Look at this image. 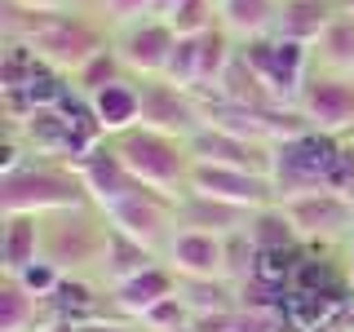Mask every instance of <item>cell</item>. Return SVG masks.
<instances>
[{
    "label": "cell",
    "mask_w": 354,
    "mask_h": 332,
    "mask_svg": "<svg viewBox=\"0 0 354 332\" xmlns=\"http://www.w3.org/2000/svg\"><path fill=\"white\" fill-rule=\"evenodd\" d=\"M88 199L80 173L71 164L58 160H31L27 169L0 177V213L5 217H53V213H71V208H88Z\"/></svg>",
    "instance_id": "6da1fadb"
},
{
    "label": "cell",
    "mask_w": 354,
    "mask_h": 332,
    "mask_svg": "<svg viewBox=\"0 0 354 332\" xmlns=\"http://www.w3.org/2000/svg\"><path fill=\"white\" fill-rule=\"evenodd\" d=\"M111 147H115V155L124 160V169L138 177V186H151V191L160 195H173L182 199L186 186H191V147L177 138H164V133L155 129H129L120 133V138H111Z\"/></svg>",
    "instance_id": "7a4b0ae2"
},
{
    "label": "cell",
    "mask_w": 354,
    "mask_h": 332,
    "mask_svg": "<svg viewBox=\"0 0 354 332\" xmlns=\"http://www.w3.org/2000/svg\"><path fill=\"white\" fill-rule=\"evenodd\" d=\"M9 40H27L44 66L71 75V80L102 49H111L97 27H88V22H80V18H66V14H36V18L22 22V27L9 31Z\"/></svg>",
    "instance_id": "3957f363"
},
{
    "label": "cell",
    "mask_w": 354,
    "mask_h": 332,
    "mask_svg": "<svg viewBox=\"0 0 354 332\" xmlns=\"http://www.w3.org/2000/svg\"><path fill=\"white\" fill-rule=\"evenodd\" d=\"M337 155H341V138L319 133V129H306V133H297V138L279 142V147H274V191H279V199L328 191Z\"/></svg>",
    "instance_id": "277c9868"
},
{
    "label": "cell",
    "mask_w": 354,
    "mask_h": 332,
    "mask_svg": "<svg viewBox=\"0 0 354 332\" xmlns=\"http://www.w3.org/2000/svg\"><path fill=\"white\" fill-rule=\"evenodd\" d=\"M102 252H106V217L97 204L44 217V257L58 266L62 275L66 270L75 275L84 266L102 270Z\"/></svg>",
    "instance_id": "5b68a950"
},
{
    "label": "cell",
    "mask_w": 354,
    "mask_h": 332,
    "mask_svg": "<svg viewBox=\"0 0 354 332\" xmlns=\"http://www.w3.org/2000/svg\"><path fill=\"white\" fill-rule=\"evenodd\" d=\"M102 217H106L115 230H124L129 239L147 243L151 252H169L173 235L182 230V226H177V199L151 191V186H142V191L115 199V204H106Z\"/></svg>",
    "instance_id": "8992f818"
},
{
    "label": "cell",
    "mask_w": 354,
    "mask_h": 332,
    "mask_svg": "<svg viewBox=\"0 0 354 332\" xmlns=\"http://www.w3.org/2000/svg\"><path fill=\"white\" fill-rule=\"evenodd\" d=\"M297 111L306 116L310 129L350 142V133H354V75H341V71L310 75L301 98H297Z\"/></svg>",
    "instance_id": "52a82bcc"
},
{
    "label": "cell",
    "mask_w": 354,
    "mask_h": 332,
    "mask_svg": "<svg viewBox=\"0 0 354 332\" xmlns=\"http://www.w3.org/2000/svg\"><path fill=\"white\" fill-rule=\"evenodd\" d=\"M288 221L297 226L301 243H332V239H350L354 235V199L337 191H310L279 199Z\"/></svg>",
    "instance_id": "ba28073f"
},
{
    "label": "cell",
    "mask_w": 354,
    "mask_h": 332,
    "mask_svg": "<svg viewBox=\"0 0 354 332\" xmlns=\"http://www.w3.org/2000/svg\"><path fill=\"white\" fill-rule=\"evenodd\" d=\"M142 129L191 142L204 129V102L199 93H186L169 80H142Z\"/></svg>",
    "instance_id": "9c48e42d"
},
{
    "label": "cell",
    "mask_w": 354,
    "mask_h": 332,
    "mask_svg": "<svg viewBox=\"0 0 354 332\" xmlns=\"http://www.w3.org/2000/svg\"><path fill=\"white\" fill-rule=\"evenodd\" d=\"M173 44H177V36L164 18H142V22H133V27H120L115 53H120V62H124L129 75H138V80H164Z\"/></svg>",
    "instance_id": "30bf717a"
},
{
    "label": "cell",
    "mask_w": 354,
    "mask_h": 332,
    "mask_svg": "<svg viewBox=\"0 0 354 332\" xmlns=\"http://www.w3.org/2000/svg\"><path fill=\"white\" fill-rule=\"evenodd\" d=\"M186 147H191V160H195V164L248 169V173L274 177V147H270V142H252V138H239V133H226V129L204 124L191 142H186Z\"/></svg>",
    "instance_id": "8fae6325"
},
{
    "label": "cell",
    "mask_w": 354,
    "mask_h": 332,
    "mask_svg": "<svg viewBox=\"0 0 354 332\" xmlns=\"http://www.w3.org/2000/svg\"><path fill=\"white\" fill-rule=\"evenodd\" d=\"M186 191L226 199V204H239V208H248V213H257V208H266V204L279 199L274 177L248 173V169H217V164H195V169H191V186H186Z\"/></svg>",
    "instance_id": "7c38bea8"
},
{
    "label": "cell",
    "mask_w": 354,
    "mask_h": 332,
    "mask_svg": "<svg viewBox=\"0 0 354 332\" xmlns=\"http://www.w3.org/2000/svg\"><path fill=\"white\" fill-rule=\"evenodd\" d=\"M164 261L177 279H226V239L204 230H177Z\"/></svg>",
    "instance_id": "4fadbf2b"
},
{
    "label": "cell",
    "mask_w": 354,
    "mask_h": 332,
    "mask_svg": "<svg viewBox=\"0 0 354 332\" xmlns=\"http://www.w3.org/2000/svg\"><path fill=\"white\" fill-rule=\"evenodd\" d=\"M71 169L80 173L84 191H88V199H93L97 208H106V204H115V199H124V195H133V191H142L138 177L124 169V160L115 155V147H111V142H102V147H97L93 155H84L80 164H71Z\"/></svg>",
    "instance_id": "5bb4252c"
},
{
    "label": "cell",
    "mask_w": 354,
    "mask_h": 332,
    "mask_svg": "<svg viewBox=\"0 0 354 332\" xmlns=\"http://www.w3.org/2000/svg\"><path fill=\"white\" fill-rule=\"evenodd\" d=\"M177 284H182V279L173 275V266H169V261H160V266H151V270L133 275V279H124V284H115L106 302L115 306L124 319H133V324H138L147 310H155L160 302L177 297Z\"/></svg>",
    "instance_id": "9a60e30c"
},
{
    "label": "cell",
    "mask_w": 354,
    "mask_h": 332,
    "mask_svg": "<svg viewBox=\"0 0 354 332\" xmlns=\"http://www.w3.org/2000/svg\"><path fill=\"white\" fill-rule=\"evenodd\" d=\"M252 213L239 204H226V199H213V195H199V191H186L177 199V226L182 230H204V235H239L248 230Z\"/></svg>",
    "instance_id": "2e32d148"
},
{
    "label": "cell",
    "mask_w": 354,
    "mask_h": 332,
    "mask_svg": "<svg viewBox=\"0 0 354 332\" xmlns=\"http://www.w3.org/2000/svg\"><path fill=\"white\" fill-rule=\"evenodd\" d=\"M44 257V217H5V230H0V270L14 279L22 275L31 261Z\"/></svg>",
    "instance_id": "e0dca14e"
},
{
    "label": "cell",
    "mask_w": 354,
    "mask_h": 332,
    "mask_svg": "<svg viewBox=\"0 0 354 332\" xmlns=\"http://www.w3.org/2000/svg\"><path fill=\"white\" fill-rule=\"evenodd\" d=\"M88 102H93V116H97V124H102L106 138H120V133L142 124V84H133L129 75L115 80V84H106V89H97Z\"/></svg>",
    "instance_id": "ac0fdd59"
},
{
    "label": "cell",
    "mask_w": 354,
    "mask_h": 332,
    "mask_svg": "<svg viewBox=\"0 0 354 332\" xmlns=\"http://www.w3.org/2000/svg\"><path fill=\"white\" fill-rule=\"evenodd\" d=\"M332 22H337V14H332L328 0H283L279 18H274V36L297 44H319Z\"/></svg>",
    "instance_id": "d6986e66"
},
{
    "label": "cell",
    "mask_w": 354,
    "mask_h": 332,
    "mask_svg": "<svg viewBox=\"0 0 354 332\" xmlns=\"http://www.w3.org/2000/svg\"><path fill=\"white\" fill-rule=\"evenodd\" d=\"M283 0H226L217 9V27L226 36L243 40H257V36H274V18H279Z\"/></svg>",
    "instance_id": "ffe728a7"
},
{
    "label": "cell",
    "mask_w": 354,
    "mask_h": 332,
    "mask_svg": "<svg viewBox=\"0 0 354 332\" xmlns=\"http://www.w3.org/2000/svg\"><path fill=\"white\" fill-rule=\"evenodd\" d=\"M151 266H160V252H151L147 243L129 239L124 230H115L106 221V252H102V279H106V288L124 284V279H133V275L151 270Z\"/></svg>",
    "instance_id": "44dd1931"
},
{
    "label": "cell",
    "mask_w": 354,
    "mask_h": 332,
    "mask_svg": "<svg viewBox=\"0 0 354 332\" xmlns=\"http://www.w3.org/2000/svg\"><path fill=\"white\" fill-rule=\"evenodd\" d=\"M49 302L31 297L18 279H0V332H36V324H53V315H44Z\"/></svg>",
    "instance_id": "7402d4cb"
},
{
    "label": "cell",
    "mask_w": 354,
    "mask_h": 332,
    "mask_svg": "<svg viewBox=\"0 0 354 332\" xmlns=\"http://www.w3.org/2000/svg\"><path fill=\"white\" fill-rule=\"evenodd\" d=\"M248 239H252V248H257V252H297V248H301V235H297V226L288 221L279 199L252 213Z\"/></svg>",
    "instance_id": "603a6c76"
},
{
    "label": "cell",
    "mask_w": 354,
    "mask_h": 332,
    "mask_svg": "<svg viewBox=\"0 0 354 332\" xmlns=\"http://www.w3.org/2000/svg\"><path fill=\"white\" fill-rule=\"evenodd\" d=\"M177 297L191 306V315H217V310H239V284L235 279H182Z\"/></svg>",
    "instance_id": "cb8c5ba5"
},
{
    "label": "cell",
    "mask_w": 354,
    "mask_h": 332,
    "mask_svg": "<svg viewBox=\"0 0 354 332\" xmlns=\"http://www.w3.org/2000/svg\"><path fill=\"white\" fill-rule=\"evenodd\" d=\"M324 49V66L341 75H354V18H337L328 27V36L319 40Z\"/></svg>",
    "instance_id": "d4e9b609"
},
{
    "label": "cell",
    "mask_w": 354,
    "mask_h": 332,
    "mask_svg": "<svg viewBox=\"0 0 354 332\" xmlns=\"http://www.w3.org/2000/svg\"><path fill=\"white\" fill-rule=\"evenodd\" d=\"M164 22L173 27L177 40H182V36H204V31L217 27V5H213V0H182Z\"/></svg>",
    "instance_id": "484cf974"
},
{
    "label": "cell",
    "mask_w": 354,
    "mask_h": 332,
    "mask_svg": "<svg viewBox=\"0 0 354 332\" xmlns=\"http://www.w3.org/2000/svg\"><path fill=\"white\" fill-rule=\"evenodd\" d=\"M115 80H124V62H120L115 44H111V49H102V53H97V58L88 62L80 75H75V89H80L84 98H93L97 89H106V84H115Z\"/></svg>",
    "instance_id": "4316f807"
},
{
    "label": "cell",
    "mask_w": 354,
    "mask_h": 332,
    "mask_svg": "<svg viewBox=\"0 0 354 332\" xmlns=\"http://www.w3.org/2000/svg\"><path fill=\"white\" fill-rule=\"evenodd\" d=\"M191 306L182 302V297H169V302H160L155 310H147V315L138 319L142 332H191Z\"/></svg>",
    "instance_id": "83f0119b"
},
{
    "label": "cell",
    "mask_w": 354,
    "mask_h": 332,
    "mask_svg": "<svg viewBox=\"0 0 354 332\" xmlns=\"http://www.w3.org/2000/svg\"><path fill=\"white\" fill-rule=\"evenodd\" d=\"M14 279H18L22 288H27L31 297H40V302H49V297L58 293V284L66 279V275H62V270H58V266H53L49 257H40V261H31V266H27L22 275H14Z\"/></svg>",
    "instance_id": "f1b7e54d"
},
{
    "label": "cell",
    "mask_w": 354,
    "mask_h": 332,
    "mask_svg": "<svg viewBox=\"0 0 354 332\" xmlns=\"http://www.w3.org/2000/svg\"><path fill=\"white\" fill-rule=\"evenodd\" d=\"M102 9L115 27H133L142 18H155V0H102Z\"/></svg>",
    "instance_id": "f546056e"
},
{
    "label": "cell",
    "mask_w": 354,
    "mask_h": 332,
    "mask_svg": "<svg viewBox=\"0 0 354 332\" xmlns=\"http://www.w3.org/2000/svg\"><path fill=\"white\" fill-rule=\"evenodd\" d=\"M328 191L354 199V142H341V155L332 164V177H328Z\"/></svg>",
    "instance_id": "4dcf8cb0"
},
{
    "label": "cell",
    "mask_w": 354,
    "mask_h": 332,
    "mask_svg": "<svg viewBox=\"0 0 354 332\" xmlns=\"http://www.w3.org/2000/svg\"><path fill=\"white\" fill-rule=\"evenodd\" d=\"M9 5H18V9H31V14H62L71 0H9Z\"/></svg>",
    "instance_id": "1f68e13d"
},
{
    "label": "cell",
    "mask_w": 354,
    "mask_h": 332,
    "mask_svg": "<svg viewBox=\"0 0 354 332\" xmlns=\"http://www.w3.org/2000/svg\"><path fill=\"white\" fill-rule=\"evenodd\" d=\"M346 288L354 293V235L346 239Z\"/></svg>",
    "instance_id": "d6a6232c"
},
{
    "label": "cell",
    "mask_w": 354,
    "mask_h": 332,
    "mask_svg": "<svg viewBox=\"0 0 354 332\" xmlns=\"http://www.w3.org/2000/svg\"><path fill=\"white\" fill-rule=\"evenodd\" d=\"M177 5H182V0H155V18H169Z\"/></svg>",
    "instance_id": "836d02e7"
},
{
    "label": "cell",
    "mask_w": 354,
    "mask_h": 332,
    "mask_svg": "<svg viewBox=\"0 0 354 332\" xmlns=\"http://www.w3.org/2000/svg\"><path fill=\"white\" fill-rule=\"evenodd\" d=\"M337 328H341V332H354V302H350V310H346V319H341Z\"/></svg>",
    "instance_id": "e575fe53"
},
{
    "label": "cell",
    "mask_w": 354,
    "mask_h": 332,
    "mask_svg": "<svg viewBox=\"0 0 354 332\" xmlns=\"http://www.w3.org/2000/svg\"><path fill=\"white\" fill-rule=\"evenodd\" d=\"M346 18H354V0H346Z\"/></svg>",
    "instance_id": "d590c367"
},
{
    "label": "cell",
    "mask_w": 354,
    "mask_h": 332,
    "mask_svg": "<svg viewBox=\"0 0 354 332\" xmlns=\"http://www.w3.org/2000/svg\"><path fill=\"white\" fill-rule=\"evenodd\" d=\"M213 5H217V9H221V5H226V0H213Z\"/></svg>",
    "instance_id": "8d00e7d4"
}]
</instances>
